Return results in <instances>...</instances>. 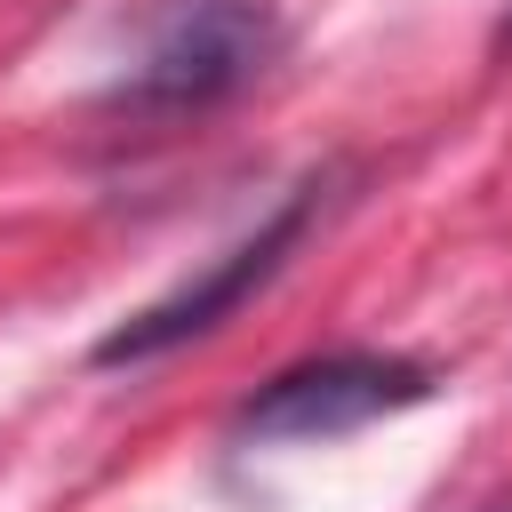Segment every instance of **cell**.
I'll use <instances>...</instances> for the list:
<instances>
[{
  "mask_svg": "<svg viewBox=\"0 0 512 512\" xmlns=\"http://www.w3.org/2000/svg\"><path fill=\"white\" fill-rule=\"evenodd\" d=\"M496 48H512V16H504V24H496Z\"/></svg>",
  "mask_w": 512,
  "mask_h": 512,
  "instance_id": "4",
  "label": "cell"
},
{
  "mask_svg": "<svg viewBox=\"0 0 512 512\" xmlns=\"http://www.w3.org/2000/svg\"><path fill=\"white\" fill-rule=\"evenodd\" d=\"M272 56H280V24L264 0H160L144 16V48L104 88V112H120V120L216 112Z\"/></svg>",
  "mask_w": 512,
  "mask_h": 512,
  "instance_id": "1",
  "label": "cell"
},
{
  "mask_svg": "<svg viewBox=\"0 0 512 512\" xmlns=\"http://www.w3.org/2000/svg\"><path fill=\"white\" fill-rule=\"evenodd\" d=\"M312 216H320V176H304L256 232H240L224 256H208L192 280H176L168 296H152L144 312H128L120 328H104L96 336V368H144V360H168V352H184V344H200L208 328H224L264 280H280V264L304 248V232H312Z\"/></svg>",
  "mask_w": 512,
  "mask_h": 512,
  "instance_id": "2",
  "label": "cell"
},
{
  "mask_svg": "<svg viewBox=\"0 0 512 512\" xmlns=\"http://www.w3.org/2000/svg\"><path fill=\"white\" fill-rule=\"evenodd\" d=\"M440 376L408 352H312L288 360L280 376H264L240 408H232V440L256 448H304V440H344L376 416H400L416 400H432Z\"/></svg>",
  "mask_w": 512,
  "mask_h": 512,
  "instance_id": "3",
  "label": "cell"
}]
</instances>
